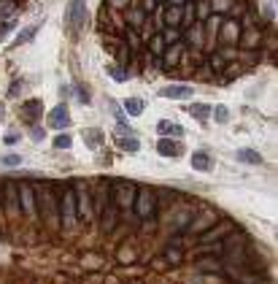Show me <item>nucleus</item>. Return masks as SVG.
Segmentation results:
<instances>
[{"label":"nucleus","mask_w":278,"mask_h":284,"mask_svg":"<svg viewBox=\"0 0 278 284\" xmlns=\"http://www.w3.org/2000/svg\"><path fill=\"white\" fill-rule=\"evenodd\" d=\"M103 130L100 128H89V130H84V141H86V146H100L103 144Z\"/></svg>","instance_id":"28"},{"label":"nucleus","mask_w":278,"mask_h":284,"mask_svg":"<svg viewBox=\"0 0 278 284\" xmlns=\"http://www.w3.org/2000/svg\"><path fill=\"white\" fill-rule=\"evenodd\" d=\"M238 160L246 163V165H262V154L257 152V149H238Z\"/></svg>","instance_id":"22"},{"label":"nucleus","mask_w":278,"mask_h":284,"mask_svg":"<svg viewBox=\"0 0 278 284\" xmlns=\"http://www.w3.org/2000/svg\"><path fill=\"white\" fill-rule=\"evenodd\" d=\"M73 198H76L78 217H81V219L92 217V195H89V189H86L84 181H76V184H73Z\"/></svg>","instance_id":"6"},{"label":"nucleus","mask_w":278,"mask_h":284,"mask_svg":"<svg viewBox=\"0 0 278 284\" xmlns=\"http://www.w3.org/2000/svg\"><path fill=\"white\" fill-rule=\"evenodd\" d=\"M168 260H170V263H181V252L178 249H170L168 252Z\"/></svg>","instance_id":"47"},{"label":"nucleus","mask_w":278,"mask_h":284,"mask_svg":"<svg viewBox=\"0 0 278 284\" xmlns=\"http://www.w3.org/2000/svg\"><path fill=\"white\" fill-rule=\"evenodd\" d=\"M108 200H111V184L106 179L98 184V192H95V200H92V214L95 217H100L103 214V209L108 206Z\"/></svg>","instance_id":"10"},{"label":"nucleus","mask_w":278,"mask_h":284,"mask_svg":"<svg viewBox=\"0 0 278 284\" xmlns=\"http://www.w3.org/2000/svg\"><path fill=\"white\" fill-rule=\"evenodd\" d=\"M165 49H168V46H165V41H162V35H160V33L149 38V54H154V57H162V52H165Z\"/></svg>","instance_id":"29"},{"label":"nucleus","mask_w":278,"mask_h":284,"mask_svg":"<svg viewBox=\"0 0 278 284\" xmlns=\"http://www.w3.org/2000/svg\"><path fill=\"white\" fill-rule=\"evenodd\" d=\"M184 9V6H181ZM181 9L176 6H165L162 9V25L165 27H181Z\"/></svg>","instance_id":"18"},{"label":"nucleus","mask_w":278,"mask_h":284,"mask_svg":"<svg viewBox=\"0 0 278 284\" xmlns=\"http://www.w3.org/2000/svg\"><path fill=\"white\" fill-rule=\"evenodd\" d=\"M49 125H52V128H57V130H62V128H68V125H70V114H68L65 103L54 106L49 111Z\"/></svg>","instance_id":"12"},{"label":"nucleus","mask_w":278,"mask_h":284,"mask_svg":"<svg viewBox=\"0 0 278 284\" xmlns=\"http://www.w3.org/2000/svg\"><path fill=\"white\" fill-rule=\"evenodd\" d=\"M203 27H205L203 22H192V25L187 27V35L184 38H187L189 46H203Z\"/></svg>","instance_id":"20"},{"label":"nucleus","mask_w":278,"mask_h":284,"mask_svg":"<svg viewBox=\"0 0 278 284\" xmlns=\"http://www.w3.org/2000/svg\"><path fill=\"white\" fill-rule=\"evenodd\" d=\"M106 70H108V76L114 78V82H127V78H130V73L124 70V65H108Z\"/></svg>","instance_id":"33"},{"label":"nucleus","mask_w":278,"mask_h":284,"mask_svg":"<svg viewBox=\"0 0 278 284\" xmlns=\"http://www.w3.org/2000/svg\"><path fill=\"white\" fill-rule=\"evenodd\" d=\"M233 6H235L233 0H211V11H216V14H227Z\"/></svg>","instance_id":"37"},{"label":"nucleus","mask_w":278,"mask_h":284,"mask_svg":"<svg viewBox=\"0 0 278 284\" xmlns=\"http://www.w3.org/2000/svg\"><path fill=\"white\" fill-rule=\"evenodd\" d=\"M19 138H22L19 133H9V136H6L3 141H6V144H9V146H14V144H19Z\"/></svg>","instance_id":"46"},{"label":"nucleus","mask_w":278,"mask_h":284,"mask_svg":"<svg viewBox=\"0 0 278 284\" xmlns=\"http://www.w3.org/2000/svg\"><path fill=\"white\" fill-rule=\"evenodd\" d=\"M157 152H160L162 157H178L181 152H184V146H181L176 138H160V144H157Z\"/></svg>","instance_id":"15"},{"label":"nucleus","mask_w":278,"mask_h":284,"mask_svg":"<svg viewBox=\"0 0 278 284\" xmlns=\"http://www.w3.org/2000/svg\"><path fill=\"white\" fill-rule=\"evenodd\" d=\"M124 19H127V25H132V27H144V25H146V19H149V14H146V11H141L138 6H132V9H127Z\"/></svg>","instance_id":"21"},{"label":"nucleus","mask_w":278,"mask_h":284,"mask_svg":"<svg viewBox=\"0 0 278 284\" xmlns=\"http://www.w3.org/2000/svg\"><path fill=\"white\" fill-rule=\"evenodd\" d=\"M238 38H241V25H238L235 19L221 22V41H227V44H238Z\"/></svg>","instance_id":"17"},{"label":"nucleus","mask_w":278,"mask_h":284,"mask_svg":"<svg viewBox=\"0 0 278 284\" xmlns=\"http://www.w3.org/2000/svg\"><path fill=\"white\" fill-rule=\"evenodd\" d=\"M238 44L246 46V49H257V46L262 44V30H259V27L241 30V38H238Z\"/></svg>","instance_id":"14"},{"label":"nucleus","mask_w":278,"mask_h":284,"mask_svg":"<svg viewBox=\"0 0 278 284\" xmlns=\"http://www.w3.org/2000/svg\"><path fill=\"white\" fill-rule=\"evenodd\" d=\"M135 214L141 219H149L157 211V198H154V189L149 187H138V195H135Z\"/></svg>","instance_id":"3"},{"label":"nucleus","mask_w":278,"mask_h":284,"mask_svg":"<svg viewBox=\"0 0 278 284\" xmlns=\"http://www.w3.org/2000/svg\"><path fill=\"white\" fill-rule=\"evenodd\" d=\"M187 9H181V27H189L192 22H197V14H195V6L192 3H184Z\"/></svg>","instance_id":"30"},{"label":"nucleus","mask_w":278,"mask_h":284,"mask_svg":"<svg viewBox=\"0 0 278 284\" xmlns=\"http://www.w3.org/2000/svg\"><path fill=\"white\" fill-rule=\"evenodd\" d=\"M197 268L205 273H221V263L216 257H203V260H197Z\"/></svg>","instance_id":"25"},{"label":"nucleus","mask_w":278,"mask_h":284,"mask_svg":"<svg viewBox=\"0 0 278 284\" xmlns=\"http://www.w3.org/2000/svg\"><path fill=\"white\" fill-rule=\"evenodd\" d=\"M181 54H184V44H173V46H168V49L162 52V65H165V68L178 65V62H181Z\"/></svg>","instance_id":"16"},{"label":"nucleus","mask_w":278,"mask_h":284,"mask_svg":"<svg viewBox=\"0 0 278 284\" xmlns=\"http://www.w3.org/2000/svg\"><path fill=\"white\" fill-rule=\"evenodd\" d=\"M119 149H124V152L135 154V152H141V141L135 138V136H122V138H119Z\"/></svg>","instance_id":"26"},{"label":"nucleus","mask_w":278,"mask_h":284,"mask_svg":"<svg viewBox=\"0 0 278 284\" xmlns=\"http://www.w3.org/2000/svg\"><path fill=\"white\" fill-rule=\"evenodd\" d=\"M17 192H19V209L25 211L30 219L38 217V206H35V187L25 181V184H17Z\"/></svg>","instance_id":"5"},{"label":"nucleus","mask_w":278,"mask_h":284,"mask_svg":"<svg viewBox=\"0 0 278 284\" xmlns=\"http://www.w3.org/2000/svg\"><path fill=\"white\" fill-rule=\"evenodd\" d=\"M30 138H33V141H43V130H41V128H33V133H30Z\"/></svg>","instance_id":"49"},{"label":"nucleus","mask_w":278,"mask_h":284,"mask_svg":"<svg viewBox=\"0 0 278 284\" xmlns=\"http://www.w3.org/2000/svg\"><path fill=\"white\" fill-rule=\"evenodd\" d=\"M25 111H27V119L33 122V119H38V114H41V100H27L25 103ZM22 111V114H25Z\"/></svg>","instance_id":"34"},{"label":"nucleus","mask_w":278,"mask_h":284,"mask_svg":"<svg viewBox=\"0 0 278 284\" xmlns=\"http://www.w3.org/2000/svg\"><path fill=\"white\" fill-rule=\"evenodd\" d=\"M135 195H138V184H132V181H114V206L116 209H132Z\"/></svg>","instance_id":"2"},{"label":"nucleus","mask_w":278,"mask_h":284,"mask_svg":"<svg viewBox=\"0 0 278 284\" xmlns=\"http://www.w3.org/2000/svg\"><path fill=\"white\" fill-rule=\"evenodd\" d=\"M38 198H35V206H41V214H43V219H49V225H54L57 227L60 225V203H57V198H54V187L52 184H43V187H38Z\"/></svg>","instance_id":"1"},{"label":"nucleus","mask_w":278,"mask_h":284,"mask_svg":"<svg viewBox=\"0 0 278 284\" xmlns=\"http://www.w3.org/2000/svg\"><path fill=\"white\" fill-rule=\"evenodd\" d=\"M65 17H68L70 30H81L84 22H86V0H70Z\"/></svg>","instance_id":"7"},{"label":"nucleus","mask_w":278,"mask_h":284,"mask_svg":"<svg viewBox=\"0 0 278 284\" xmlns=\"http://www.w3.org/2000/svg\"><path fill=\"white\" fill-rule=\"evenodd\" d=\"M160 35H162L165 46H173V44L181 41V30L178 27H165V33H160Z\"/></svg>","instance_id":"31"},{"label":"nucleus","mask_w":278,"mask_h":284,"mask_svg":"<svg viewBox=\"0 0 278 284\" xmlns=\"http://www.w3.org/2000/svg\"><path fill=\"white\" fill-rule=\"evenodd\" d=\"M0 165H6V168H19L22 154H0Z\"/></svg>","instance_id":"35"},{"label":"nucleus","mask_w":278,"mask_h":284,"mask_svg":"<svg viewBox=\"0 0 278 284\" xmlns=\"http://www.w3.org/2000/svg\"><path fill=\"white\" fill-rule=\"evenodd\" d=\"M19 92H22V84H19V82H14V84H11V90H9V95H11V98H17Z\"/></svg>","instance_id":"48"},{"label":"nucleus","mask_w":278,"mask_h":284,"mask_svg":"<svg viewBox=\"0 0 278 284\" xmlns=\"http://www.w3.org/2000/svg\"><path fill=\"white\" fill-rule=\"evenodd\" d=\"M73 146V138L65 136V133H60V136H54V149H70Z\"/></svg>","instance_id":"38"},{"label":"nucleus","mask_w":278,"mask_h":284,"mask_svg":"<svg viewBox=\"0 0 278 284\" xmlns=\"http://www.w3.org/2000/svg\"><path fill=\"white\" fill-rule=\"evenodd\" d=\"M187 111H189V114H192V116H195V119H200V122H205V119H208V111H211V108H208V106H205V103H195V106H189V108H187Z\"/></svg>","instance_id":"32"},{"label":"nucleus","mask_w":278,"mask_h":284,"mask_svg":"<svg viewBox=\"0 0 278 284\" xmlns=\"http://www.w3.org/2000/svg\"><path fill=\"white\" fill-rule=\"evenodd\" d=\"M0 209H3V187H0Z\"/></svg>","instance_id":"52"},{"label":"nucleus","mask_w":278,"mask_h":284,"mask_svg":"<svg viewBox=\"0 0 278 284\" xmlns=\"http://www.w3.org/2000/svg\"><path fill=\"white\" fill-rule=\"evenodd\" d=\"M213 111V119H216L219 125H227L229 122V108L227 106H216V108H211Z\"/></svg>","instance_id":"36"},{"label":"nucleus","mask_w":278,"mask_h":284,"mask_svg":"<svg viewBox=\"0 0 278 284\" xmlns=\"http://www.w3.org/2000/svg\"><path fill=\"white\" fill-rule=\"evenodd\" d=\"M60 219H62V225H65V227H76V222H78L76 198H73V189H70V187L62 192V198H60Z\"/></svg>","instance_id":"4"},{"label":"nucleus","mask_w":278,"mask_h":284,"mask_svg":"<svg viewBox=\"0 0 278 284\" xmlns=\"http://www.w3.org/2000/svg\"><path fill=\"white\" fill-rule=\"evenodd\" d=\"M11 30H14V22H6V25H3V27H0V38H3V35H9V33H11Z\"/></svg>","instance_id":"50"},{"label":"nucleus","mask_w":278,"mask_h":284,"mask_svg":"<svg viewBox=\"0 0 278 284\" xmlns=\"http://www.w3.org/2000/svg\"><path fill=\"white\" fill-rule=\"evenodd\" d=\"M208 65H211L213 70H224V57H219V54H213V57L208 60Z\"/></svg>","instance_id":"41"},{"label":"nucleus","mask_w":278,"mask_h":284,"mask_svg":"<svg viewBox=\"0 0 278 284\" xmlns=\"http://www.w3.org/2000/svg\"><path fill=\"white\" fill-rule=\"evenodd\" d=\"M124 111L130 116H141V114H144V100H141V98H127L124 100Z\"/></svg>","instance_id":"27"},{"label":"nucleus","mask_w":278,"mask_h":284,"mask_svg":"<svg viewBox=\"0 0 278 284\" xmlns=\"http://www.w3.org/2000/svg\"><path fill=\"white\" fill-rule=\"evenodd\" d=\"M141 11H146V14H154L157 9V0H141V6H138Z\"/></svg>","instance_id":"42"},{"label":"nucleus","mask_w":278,"mask_h":284,"mask_svg":"<svg viewBox=\"0 0 278 284\" xmlns=\"http://www.w3.org/2000/svg\"><path fill=\"white\" fill-rule=\"evenodd\" d=\"M216 222H219V214H213V211H203L200 217L189 219L187 230H189V233H205V230H208V227H213Z\"/></svg>","instance_id":"9"},{"label":"nucleus","mask_w":278,"mask_h":284,"mask_svg":"<svg viewBox=\"0 0 278 284\" xmlns=\"http://www.w3.org/2000/svg\"><path fill=\"white\" fill-rule=\"evenodd\" d=\"M157 130L165 133V138L168 136H184V128H181L178 122H168V119H162L160 125H157Z\"/></svg>","instance_id":"24"},{"label":"nucleus","mask_w":278,"mask_h":284,"mask_svg":"<svg viewBox=\"0 0 278 284\" xmlns=\"http://www.w3.org/2000/svg\"><path fill=\"white\" fill-rule=\"evenodd\" d=\"M233 230H235V225H233V222H221V225L216 222L213 227H208L205 233H200V241H197V244H203V247H208V244H216V241H221L224 235H229Z\"/></svg>","instance_id":"8"},{"label":"nucleus","mask_w":278,"mask_h":284,"mask_svg":"<svg viewBox=\"0 0 278 284\" xmlns=\"http://www.w3.org/2000/svg\"><path fill=\"white\" fill-rule=\"evenodd\" d=\"M3 192H6L3 206L9 209L11 214H17V211H19V192H17V184H14V181H6V184H3Z\"/></svg>","instance_id":"13"},{"label":"nucleus","mask_w":278,"mask_h":284,"mask_svg":"<svg viewBox=\"0 0 278 284\" xmlns=\"http://www.w3.org/2000/svg\"><path fill=\"white\" fill-rule=\"evenodd\" d=\"M197 17H200V19H197V22H203V25H205V19H208L211 17V6L208 3H200V6H197Z\"/></svg>","instance_id":"40"},{"label":"nucleus","mask_w":278,"mask_h":284,"mask_svg":"<svg viewBox=\"0 0 278 284\" xmlns=\"http://www.w3.org/2000/svg\"><path fill=\"white\" fill-rule=\"evenodd\" d=\"M111 111H114V114H116V119H119V125H124V111H122V108H119V103H116V100H111Z\"/></svg>","instance_id":"43"},{"label":"nucleus","mask_w":278,"mask_h":284,"mask_svg":"<svg viewBox=\"0 0 278 284\" xmlns=\"http://www.w3.org/2000/svg\"><path fill=\"white\" fill-rule=\"evenodd\" d=\"M162 98H168V100H189L195 95V90L189 84H168V87H162L160 90Z\"/></svg>","instance_id":"11"},{"label":"nucleus","mask_w":278,"mask_h":284,"mask_svg":"<svg viewBox=\"0 0 278 284\" xmlns=\"http://www.w3.org/2000/svg\"><path fill=\"white\" fill-rule=\"evenodd\" d=\"M108 3L114 6V9H127L130 3H135V0H108Z\"/></svg>","instance_id":"45"},{"label":"nucleus","mask_w":278,"mask_h":284,"mask_svg":"<svg viewBox=\"0 0 278 284\" xmlns=\"http://www.w3.org/2000/svg\"><path fill=\"white\" fill-rule=\"evenodd\" d=\"M192 168H195V171H211V168H213L211 154H205V152H195V154H192Z\"/></svg>","instance_id":"23"},{"label":"nucleus","mask_w":278,"mask_h":284,"mask_svg":"<svg viewBox=\"0 0 278 284\" xmlns=\"http://www.w3.org/2000/svg\"><path fill=\"white\" fill-rule=\"evenodd\" d=\"M165 3H168V6H176V9H181V6L187 3V0H165Z\"/></svg>","instance_id":"51"},{"label":"nucleus","mask_w":278,"mask_h":284,"mask_svg":"<svg viewBox=\"0 0 278 284\" xmlns=\"http://www.w3.org/2000/svg\"><path fill=\"white\" fill-rule=\"evenodd\" d=\"M11 11H14L11 0H0V17H3V14H11Z\"/></svg>","instance_id":"44"},{"label":"nucleus","mask_w":278,"mask_h":284,"mask_svg":"<svg viewBox=\"0 0 278 284\" xmlns=\"http://www.w3.org/2000/svg\"><path fill=\"white\" fill-rule=\"evenodd\" d=\"M35 30H38V25H33V27H30V30H22V33L17 35V41H14V44H17V46H19V44H25V41H30V38H33V35H35Z\"/></svg>","instance_id":"39"},{"label":"nucleus","mask_w":278,"mask_h":284,"mask_svg":"<svg viewBox=\"0 0 278 284\" xmlns=\"http://www.w3.org/2000/svg\"><path fill=\"white\" fill-rule=\"evenodd\" d=\"M116 206H114V200H108V206L103 209V214H100V219H103V233H111L116 227Z\"/></svg>","instance_id":"19"}]
</instances>
